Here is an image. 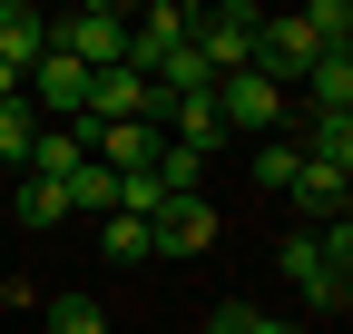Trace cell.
Segmentation results:
<instances>
[{"instance_id":"cell-5","label":"cell","mask_w":353,"mask_h":334,"mask_svg":"<svg viewBox=\"0 0 353 334\" xmlns=\"http://www.w3.org/2000/svg\"><path fill=\"white\" fill-rule=\"evenodd\" d=\"M255 20H265V10H196V59H206V79L255 69Z\"/></svg>"},{"instance_id":"cell-1","label":"cell","mask_w":353,"mask_h":334,"mask_svg":"<svg viewBox=\"0 0 353 334\" xmlns=\"http://www.w3.org/2000/svg\"><path fill=\"white\" fill-rule=\"evenodd\" d=\"M50 50H59V59H79L88 79H99V69H128V10H108V0H88V10L50 20Z\"/></svg>"},{"instance_id":"cell-18","label":"cell","mask_w":353,"mask_h":334,"mask_svg":"<svg viewBox=\"0 0 353 334\" xmlns=\"http://www.w3.org/2000/svg\"><path fill=\"white\" fill-rule=\"evenodd\" d=\"M294 167H304L294 138H265V148H255V187H294Z\"/></svg>"},{"instance_id":"cell-16","label":"cell","mask_w":353,"mask_h":334,"mask_svg":"<svg viewBox=\"0 0 353 334\" xmlns=\"http://www.w3.org/2000/svg\"><path fill=\"white\" fill-rule=\"evenodd\" d=\"M39 315H50V334H108V315H99V295H88V285H69V295H50Z\"/></svg>"},{"instance_id":"cell-7","label":"cell","mask_w":353,"mask_h":334,"mask_svg":"<svg viewBox=\"0 0 353 334\" xmlns=\"http://www.w3.org/2000/svg\"><path fill=\"white\" fill-rule=\"evenodd\" d=\"M148 246H157L167 266H176V256H206V246H216V206H206V197H167L157 217H148Z\"/></svg>"},{"instance_id":"cell-13","label":"cell","mask_w":353,"mask_h":334,"mask_svg":"<svg viewBox=\"0 0 353 334\" xmlns=\"http://www.w3.org/2000/svg\"><path fill=\"white\" fill-rule=\"evenodd\" d=\"M304 79H314V108H334V118H353V50H324V59L304 69Z\"/></svg>"},{"instance_id":"cell-10","label":"cell","mask_w":353,"mask_h":334,"mask_svg":"<svg viewBox=\"0 0 353 334\" xmlns=\"http://www.w3.org/2000/svg\"><path fill=\"white\" fill-rule=\"evenodd\" d=\"M79 167H88V138H79V128H59V118H50V128L30 138V167H20V177H39V187H69Z\"/></svg>"},{"instance_id":"cell-9","label":"cell","mask_w":353,"mask_h":334,"mask_svg":"<svg viewBox=\"0 0 353 334\" xmlns=\"http://www.w3.org/2000/svg\"><path fill=\"white\" fill-rule=\"evenodd\" d=\"M285 197H294V217H304V226H334V217H343V197H353V177H343V167H314V157H304Z\"/></svg>"},{"instance_id":"cell-8","label":"cell","mask_w":353,"mask_h":334,"mask_svg":"<svg viewBox=\"0 0 353 334\" xmlns=\"http://www.w3.org/2000/svg\"><path fill=\"white\" fill-rule=\"evenodd\" d=\"M20 99H30V108H59V128H79V108H88V69L59 59V50H39L30 79H20Z\"/></svg>"},{"instance_id":"cell-11","label":"cell","mask_w":353,"mask_h":334,"mask_svg":"<svg viewBox=\"0 0 353 334\" xmlns=\"http://www.w3.org/2000/svg\"><path fill=\"white\" fill-rule=\"evenodd\" d=\"M50 50V10H30V0H0V69H20L30 79V59Z\"/></svg>"},{"instance_id":"cell-15","label":"cell","mask_w":353,"mask_h":334,"mask_svg":"<svg viewBox=\"0 0 353 334\" xmlns=\"http://www.w3.org/2000/svg\"><path fill=\"white\" fill-rule=\"evenodd\" d=\"M99 256L108 266H148L157 246H148V217H99Z\"/></svg>"},{"instance_id":"cell-6","label":"cell","mask_w":353,"mask_h":334,"mask_svg":"<svg viewBox=\"0 0 353 334\" xmlns=\"http://www.w3.org/2000/svg\"><path fill=\"white\" fill-rule=\"evenodd\" d=\"M167 99L148 89V79L138 69H99V79H88V108H79V128H118V118H157Z\"/></svg>"},{"instance_id":"cell-2","label":"cell","mask_w":353,"mask_h":334,"mask_svg":"<svg viewBox=\"0 0 353 334\" xmlns=\"http://www.w3.org/2000/svg\"><path fill=\"white\" fill-rule=\"evenodd\" d=\"M275 266H285V285H294V295L314 305V315H343V295H353V266H334V256H324V246H314V226H294V236L275 246Z\"/></svg>"},{"instance_id":"cell-12","label":"cell","mask_w":353,"mask_h":334,"mask_svg":"<svg viewBox=\"0 0 353 334\" xmlns=\"http://www.w3.org/2000/svg\"><path fill=\"white\" fill-rule=\"evenodd\" d=\"M294 118H304L294 157H314V167H343V177H353V118H334V108H294Z\"/></svg>"},{"instance_id":"cell-14","label":"cell","mask_w":353,"mask_h":334,"mask_svg":"<svg viewBox=\"0 0 353 334\" xmlns=\"http://www.w3.org/2000/svg\"><path fill=\"white\" fill-rule=\"evenodd\" d=\"M10 217H20V236H50V226L69 217V197H59V187H39V177H20V197H10Z\"/></svg>"},{"instance_id":"cell-4","label":"cell","mask_w":353,"mask_h":334,"mask_svg":"<svg viewBox=\"0 0 353 334\" xmlns=\"http://www.w3.org/2000/svg\"><path fill=\"white\" fill-rule=\"evenodd\" d=\"M314 59H324V39L304 30V10H275V20H255V79H275V89H285V79H304Z\"/></svg>"},{"instance_id":"cell-3","label":"cell","mask_w":353,"mask_h":334,"mask_svg":"<svg viewBox=\"0 0 353 334\" xmlns=\"http://www.w3.org/2000/svg\"><path fill=\"white\" fill-rule=\"evenodd\" d=\"M216 118H226V138H275L285 118H294V99L275 89V79L236 69V79H216Z\"/></svg>"},{"instance_id":"cell-17","label":"cell","mask_w":353,"mask_h":334,"mask_svg":"<svg viewBox=\"0 0 353 334\" xmlns=\"http://www.w3.org/2000/svg\"><path fill=\"white\" fill-rule=\"evenodd\" d=\"M30 138H39V108L10 99V108H0V167H30Z\"/></svg>"},{"instance_id":"cell-19","label":"cell","mask_w":353,"mask_h":334,"mask_svg":"<svg viewBox=\"0 0 353 334\" xmlns=\"http://www.w3.org/2000/svg\"><path fill=\"white\" fill-rule=\"evenodd\" d=\"M206 334H226V324H206Z\"/></svg>"}]
</instances>
